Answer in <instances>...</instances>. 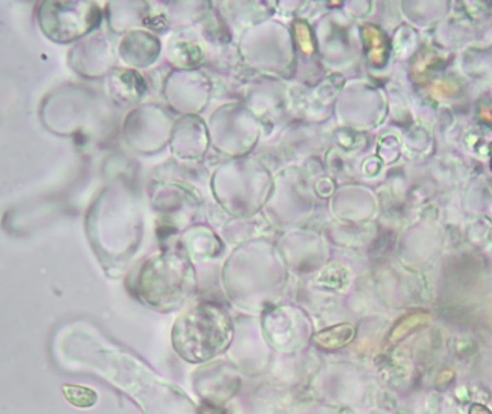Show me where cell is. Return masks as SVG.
Instances as JSON below:
<instances>
[{
    "instance_id": "1",
    "label": "cell",
    "mask_w": 492,
    "mask_h": 414,
    "mask_svg": "<svg viewBox=\"0 0 492 414\" xmlns=\"http://www.w3.org/2000/svg\"><path fill=\"white\" fill-rule=\"evenodd\" d=\"M363 39L370 61L376 66H383L389 56V44L385 33L371 25L363 28Z\"/></svg>"
},
{
    "instance_id": "3",
    "label": "cell",
    "mask_w": 492,
    "mask_h": 414,
    "mask_svg": "<svg viewBox=\"0 0 492 414\" xmlns=\"http://www.w3.org/2000/svg\"><path fill=\"white\" fill-rule=\"evenodd\" d=\"M437 61H438V56L434 53H430V52H423L422 56H418V60H416V62L413 65V73H414V78L418 80V82H422L423 80H426L428 72L430 71L429 68H432Z\"/></svg>"
},
{
    "instance_id": "2",
    "label": "cell",
    "mask_w": 492,
    "mask_h": 414,
    "mask_svg": "<svg viewBox=\"0 0 492 414\" xmlns=\"http://www.w3.org/2000/svg\"><path fill=\"white\" fill-rule=\"evenodd\" d=\"M429 323H430V316L426 312H414V314L407 315L403 321H401V324L397 325L394 334L397 336H405L412 331L426 327Z\"/></svg>"
},
{
    "instance_id": "5",
    "label": "cell",
    "mask_w": 492,
    "mask_h": 414,
    "mask_svg": "<svg viewBox=\"0 0 492 414\" xmlns=\"http://www.w3.org/2000/svg\"><path fill=\"white\" fill-rule=\"evenodd\" d=\"M471 414H491L489 410H486L485 407H481V406H474L471 410Z\"/></svg>"
},
{
    "instance_id": "4",
    "label": "cell",
    "mask_w": 492,
    "mask_h": 414,
    "mask_svg": "<svg viewBox=\"0 0 492 414\" xmlns=\"http://www.w3.org/2000/svg\"><path fill=\"white\" fill-rule=\"evenodd\" d=\"M295 33H297V41H298L302 52L313 53L315 46H314L313 35H311L308 25L304 22H297L295 24Z\"/></svg>"
}]
</instances>
